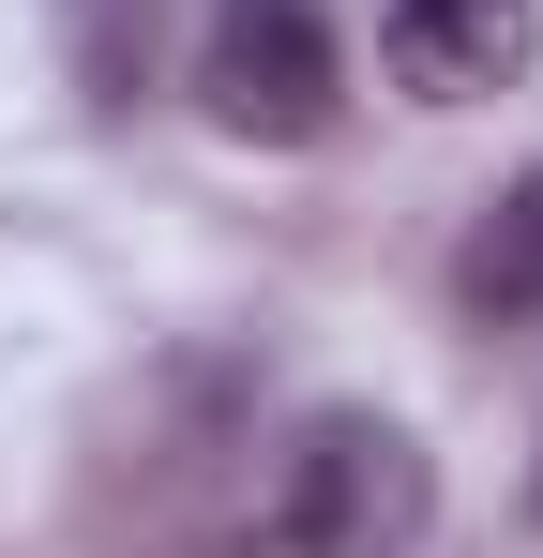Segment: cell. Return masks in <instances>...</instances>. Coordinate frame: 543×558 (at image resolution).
<instances>
[{
    "label": "cell",
    "mask_w": 543,
    "mask_h": 558,
    "mask_svg": "<svg viewBox=\"0 0 543 558\" xmlns=\"http://www.w3.org/2000/svg\"><path fill=\"white\" fill-rule=\"evenodd\" d=\"M423 513H438V453L393 408H302L242 513V558H408Z\"/></svg>",
    "instance_id": "obj_1"
},
{
    "label": "cell",
    "mask_w": 543,
    "mask_h": 558,
    "mask_svg": "<svg viewBox=\"0 0 543 558\" xmlns=\"http://www.w3.org/2000/svg\"><path fill=\"white\" fill-rule=\"evenodd\" d=\"M196 106H212L227 136H257V151L333 136V106H348L333 15H317V0H212V31H196Z\"/></svg>",
    "instance_id": "obj_2"
},
{
    "label": "cell",
    "mask_w": 543,
    "mask_h": 558,
    "mask_svg": "<svg viewBox=\"0 0 543 558\" xmlns=\"http://www.w3.org/2000/svg\"><path fill=\"white\" fill-rule=\"evenodd\" d=\"M377 61H393V92H423V106H483V92H514L543 61V15L529 0H393Z\"/></svg>",
    "instance_id": "obj_3"
},
{
    "label": "cell",
    "mask_w": 543,
    "mask_h": 558,
    "mask_svg": "<svg viewBox=\"0 0 543 558\" xmlns=\"http://www.w3.org/2000/svg\"><path fill=\"white\" fill-rule=\"evenodd\" d=\"M452 302H468V317H543V182H514L483 227H468V257H452Z\"/></svg>",
    "instance_id": "obj_4"
},
{
    "label": "cell",
    "mask_w": 543,
    "mask_h": 558,
    "mask_svg": "<svg viewBox=\"0 0 543 558\" xmlns=\"http://www.w3.org/2000/svg\"><path fill=\"white\" fill-rule=\"evenodd\" d=\"M61 15H76L90 106H136V92H152V0H61Z\"/></svg>",
    "instance_id": "obj_5"
}]
</instances>
